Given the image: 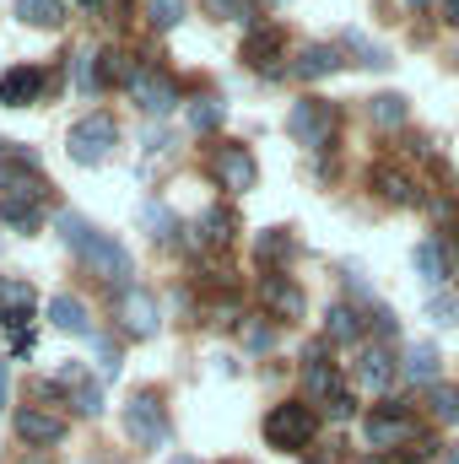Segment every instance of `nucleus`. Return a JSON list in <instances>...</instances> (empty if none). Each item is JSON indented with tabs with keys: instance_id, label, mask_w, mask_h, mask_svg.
Instances as JSON below:
<instances>
[{
	"instance_id": "1",
	"label": "nucleus",
	"mask_w": 459,
	"mask_h": 464,
	"mask_svg": "<svg viewBox=\"0 0 459 464\" xmlns=\"http://www.w3.org/2000/svg\"><path fill=\"white\" fill-rule=\"evenodd\" d=\"M60 237L71 243V254L98 276V281H109V286H130V254H124V243H114L109 232H98L87 217H76V211H60Z\"/></svg>"
},
{
	"instance_id": "2",
	"label": "nucleus",
	"mask_w": 459,
	"mask_h": 464,
	"mask_svg": "<svg viewBox=\"0 0 459 464\" xmlns=\"http://www.w3.org/2000/svg\"><path fill=\"white\" fill-rule=\"evenodd\" d=\"M314 427H319L314 405L287 400V405H276V411L265 416V443H270V449H281V454H298V449H308V443H314Z\"/></svg>"
},
{
	"instance_id": "3",
	"label": "nucleus",
	"mask_w": 459,
	"mask_h": 464,
	"mask_svg": "<svg viewBox=\"0 0 459 464\" xmlns=\"http://www.w3.org/2000/svg\"><path fill=\"white\" fill-rule=\"evenodd\" d=\"M124 432L141 443V449H168V438H173V427H168V411H162V400L157 394H130V405H124Z\"/></svg>"
},
{
	"instance_id": "4",
	"label": "nucleus",
	"mask_w": 459,
	"mask_h": 464,
	"mask_svg": "<svg viewBox=\"0 0 459 464\" xmlns=\"http://www.w3.org/2000/svg\"><path fill=\"white\" fill-rule=\"evenodd\" d=\"M65 146H71V157L76 162H103L109 151L119 146V119L114 114H87V119H76L71 124V135H65Z\"/></svg>"
},
{
	"instance_id": "5",
	"label": "nucleus",
	"mask_w": 459,
	"mask_h": 464,
	"mask_svg": "<svg viewBox=\"0 0 459 464\" xmlns=\"http://www.w3.org/2000/svg\"><path fill=\"white\" fill-rule=\"evenodd\" d=\"M287 135H292L298 146L325 151V146L336 140V103H325V98H303V103L287 114Z\"/></svg>"
},
{
	"instance_id": "6",
	"label": "nucleus",
	"mask_w": 459,
	"mask_h": 464,
	"mask_svg": "<svg viewBox=\"0 0 459 464\" xmlns=\"http://www.w3.org/2000/svg\"><path fill=\"white\" fill-rule=\"evenodd\" d=\"M211 179H217L228 195H249L254 179H259V162H254L249 146H217V151H211Z\"/></svg>"
},
{
	"instance_id": "7",
	"label": "nucleus",
	"mask_w": 459,
	"mask_h": 464,
	"mask_svg": "<svg viewBox=\"0 0 459 464\" xmlns=\"http://www.w3.org/2000/svg\"><path fill=\"white\" fill-rule=\"evenodd\" d=\"M119 324H124V335L151 341V335L162 330V308H157V297H151L146 286H124V292H119Z\"/></svg>"
},
{
	"instance_id": "8",
	"label": "nucleus",
	"mask_w": 459,
	"mask_h": 464,
	"mask_svg": "<svg viewBox=\"0 0 459 464\" xmlns=\"http://www.w3.org/2000/svg\"><path fill=\"white\" fill-rule=\"evenodd\" d=\"M0 200H27V206H49V184L33 162H0Z\"/></svg>"
},
{
	"instance_id": "9",
	"label": "nucleus",
	"mask_w": 459,
	"mask_h": 464,
	"mask_svg": "<svg viewBox=\"0 0 459 464\" xmlns=\"http://www.w3.org/2000/svg\"><path fill=\"white\" fill-rule=\"evenodd\" d=\"M422 432H416V421L405 416V405L395 400V405H384L378 416H367V443L373 449H400V443H416Z\"/></svg>"
},
{
	"instance_id": "10",
	"label": "nucleus",
	"mask_w": 459,
	"mask_h": 464,
	"mask_svg": "<svg viewBox=\"0 0 459 464\" xmlns=\"http://www.w3.org/2000/svg\"><path fill=\"white\" fill-rule=\"evenodd\" d=\"M130 92H135V103L146 109V114H173V103H179V87H173V76L168 71H151V65H141L135 71V82H130Z\"/></svg>"
},
{
	"instance_id": "11",
	"label": "nucleus",
	"mask_w": 459,
	"mask_h": 464,
	"mask_svg": "<svg viewBox=\"0 0 459 464\" xmlns=\"http://www.w3.org/2000/svg\"><path fill=\"white\" fill-rule=\"evenodd\" d=\"M44 87H49V76H44L38 65H11V71L0 76V103H5V109H27V103L44 98Z\"/></svg>"
},
{
	"instance_id": "12",
	"label": "nucleus",
	"mask_w": 459,
	"mask_h": 464,
	"mask_svg": "<svg viewBox=\"0 0 459 464\" xmlns=\"http://www.w3.org/2000/svg\"><path fill=\"white\" fill-rule=\"evenodd\" d=\"M303 383H308V405H330V400L341 394V378H336V367L325 362V346L303 351Z\"/></svg>"
},
{
	"instance_id": "13",
	"label": "nucleus",
	"mask_w": 459,
	"mask_h": 464,
	"mask_svg": "<svg viewBox=\"0 0 459 464\" xmlns=\"http://www.w3.org/2000/svg\"><path fill=\"white\" fill-rule=\"evenodd\" d=\"M259 297H265V308H270L276 319H303V308H308V297H303L287 276H276V270L259 276Z\"/></svg>"
},
{
	"instance_id": "14",
	"label": "nucleus",
	"mask_w": 459,
	"mask_h": 464,
	"mask_svg": "<svg viewBox=\"0 0 459 464\" xmlns=\"http://www.w3.org/2000/svg\"><path fill=\"white\" fill-rule=\"evenodd\" d=\"M16 438L22 443H33V449H49V443H60L65 438V421L60 416H49V411H16Z\"/></svg>"
},
{
	"instance_id": "15",
	"label": "nucleus",
	"mask_w": 459,
	"mask_h": 464,
	"mask_svg": "<svg viewBox=\"0 0 459 464\" xmlns=\"http://www.w3.org/2000/svg\"><path fill=\"white\" fill-rule=\"evenodd\" d=\"M243 60L254 65V71H265V76H281V33L276 27H254L249 38H243Z\"/></svg>"
},
{
	"instance_id": "16",
	"label": "nucleus",
	"mask_w": 459,
	"mask_h": 464,
	"mask_svg": "<svg viewBox=\"0 0 459 464\" xmlns=\"http://www.w3.org/2000/svg\"><path fill=\"white\" fill-rule=\"evenodd\" d=\"M416 276L427 281V286H444L449 281V270H454V259H449V243H438V237H427V243H416Z\"/></svg>"
},
{
	"instance_id": "17",
	"label": "nucleus",
	"mask_w": 459,
	"mask_h": 464,
	"mask_svg": "<svg viewBox=\"0 0 459 464\" xmlns=\"http://www.w3.org/2000/svg\"><path fill=\"white\" fill-rule=\"evenodd\" d=\"M49 319H54L65 335H93V314H87V303H82V297H71V292L49 297Z\"/></svg>"
},
{
	"instance_id": "18",
	"label": "nucleus",
	"mask_w": 459,
	"mask_h": 464,
	"mask_svg": "<svg viewBox=\"0 0 459 464\" xmlns=\"http://www.w3.org/2000/svg\"><path fill=\"white\" fill-rule=\"evenodd\" d=\"M60 383L76 394V416H103V389L76 367V362H65V372H60Z\"/></svg>"
},
{
	"instance_id": "19",
	"label": "nucleus",
	"mask_w": 459,
	"mask_h": 464,
	"mask_svg": "<svg viewBox=\"0 0 459 464\" xmlns=\"http://www.w3.org/2000/svg\"><path fill=\"white\" fill-rule=\"evenodd\" d=\"M341 65H346V60H341V49H336V44H308V49L298 54V65H292V71H298L303 82H319V76H336Z\"/></svg>"
},
{
	"instance_id": "20",
	"label": "nucleus",
	"mask_w": 459,
	"mask_h": 464,
	"mask_svg": "<svg viewBox=\"0 0 459 464\" xmlns=\"http://www.w3.org/2000/svg\"><path fill=\"white\" fill-rule=\"evenodd\" d=\"M373 184H378V195L395 200V206H416V200H422L416 184H411V173H400L395 162H378V168H373Z\"/></svg>"
},
{
	"instance_id": "21",
	"label": "nucleus",
	"mask_w": 459,
	"mask_h": 464,
	"mask_svg": "<svg viewBox=\"0 0 459 464\" xmlns=\"http://www.w3.org/2000/svg\"><path fill=\"white\" fill-rule=\"evenodd\" d=\"M356 378H362L367 389H389V378H395L389 351H384V346H362V351H356Z\"/></svg>"
},
{
	"instance_id": "22",
	"label": "nucleus",
	"mask_w": 459,
	"mask_h": 464,
	"mask_svg": "<svg viewBox=\"0 0 459 464\" xmlns=\"http://www.w3.org/2000/svg\"><path fill=\"white\" fill-rule=\"evenodd\" d=\"M33 308H38V292H33V281L0 276V319H11V314H33Z\"/></svg>"
},
{
	"instance_id": "23",
	"label": "nucleus",
	"mask_w": 459,
	"mask_h": 464,
	"mask_svg": "<svg viewBox=\"0 0 459 464\" xmlns=\"http://www.w3.org/2000/svg\"><path fill=\"white\" fill-rule=\"evenodd\" d=\"M195 232H200V243H211V248H228L232 232H238V217H232L228 206H211V211L195 222Z\"/></svg>"
},
{
	"instance_id": "24",
	"label": "nucleus",
	"mask_w": 459,
	"mask_h": 464,
	"mask_svg": "<svg viewBox=\"0 0 459 464\" xmlns=\"http://www.w3.org/2000/svg\"><path fill=\"white\" fill-rule=\"evenodd\" d=\"M325 341H336V346L362 341V314H356V308H346V303H336V308L325 314Z\"/></svg>"
},
{
	"instance_id": "25",
	"label": "nucleus",
	"mask_w": 459,
	"mask_h": 464,
	"mask_svg": "<svg viewBox=\"0 0 459 464\" xmlns=\"http://www.w3.org/2000/svg\"><path fill=\"white\" fill-rule=\"evenodd\" d=\"M135 71L141 65H130V54L124 49H98V87H114V82H135Z\"/></svg>"
},
{
	"instance_id": "26",
	"label": "nucleus",
	"mask_w": 459,
	"mask_h": 464,
	"mask_svg": "<svg viewBox=\"0 0 459 464\" xmlns=\"http://www.w3.org/2000/svg\"><path fill=\"white\" fill-rule=\"evenodd\" d=\"M438 362H444L438 346H427V341H422V346L405 351V378H411V383H438Z\"/></svg>"
},
{
	"instance_id": "27",
	"label": "nucleus",
	"mask_w": 459,
	"mask_h": 464,
	"mask_svg": "<svg viewBox=\"0 0 459 464\" xmlns=\"http://www.w3.org/2000/svg\"><path fill=\"white\" fill-rule=\"evenodd\" d=\"M16 16L27 27H60L65 22V5L60 0H16Z\"/></svg>"
},
{
	"instance_id": "28",
	"label": "nucleus",
	"mask_w": 459,
	"mask_h": 464,
	"mask_svg": "<svg viewBox=\"0 0 459 464\" xmlns=\"http://www.w3.org/2000/svg\"><path fill=\"white\" fill-rule=\"evenodd\" d=\"M367 119H373L378 130H400V124H405V98H400V92H378V98L367 103Z\"/></svg>"
},
{
	"instance_id": "29",
	"label": "nucleus",
	"mask_w": 459,
	"mask_h": 464,
	"mask_svg": "<svg viewBox=\"0 0 459 464\" xmlns=\"http://www.w3.org/2000/svg\"><path fill=\"white\" fill-rule=\"evenodd\" d=\"M222 119H228V103H222V98H195V103H190V130H195V135L222 130Z\"/></svg>"
},
{
	"instance_id": "30",
	"label": "nucleus",
	"mask_w": 459,
	"mask_h": 464,
	"mask_svg": "<svg viewBox=\"0 0 459 464\" xmlns=\"http://www.w3.org/2000/svg\"><path fill=\"white\" fill-rule=\"evenodd\" d=\"M254 254H259V265H265V270H276L281 259H292V237H287L281 227L259 232V237H254Z\"/></svg>"
},
{
	"instance_id": "31",
	"label": "nucleus",
	"mask_w": 459,
	"mask_h": 464,
	"mask_svg": "<svg viewBox=\"0 0 459 464\" xmlns=\"http://www.w3.org/2000/svg\"><path fill=\"white\" fill-rule=\"evenodd\" d=\"M141 227L151 232V243H168V237L179 232V222H173V211H168L162 200H146V206H141Z\"/></svg>"
},
{
	"instance_id": "32",
	"label": "nucleus",
	"mask_w": 459,
	"mask_h": 464,
	"mask_svg": "<svg viewBox=\"0 0 459 464\" xmlns=\"http://www.w3.org/2000/svg\"><path fill=\"white\" fill-rule=\"evenodd\" d=\"M0 222H11L16 232H38V227H44V206H27V200H0Z\"/></svg>"
},
{
	"instance_id": "33",
	"label": "nucleus",
	"mask_w": 459,
	"mask_h": 464,
	"mask_svg": "<svg viewBox=\"0 0 459 464\" xmlns=\"http://www.w3.org/2000/svg\"><path fill=\"white\" fill-rule=\"evenodd\" d=\"M427 411H433V421H459V383H433V394H427Z\"/></svg>"
},
{
	"instance_id": "34",
	"label": "nucleus",
	"mask_w": 459,
	"mask_h": 464,
	"mask_svg": "<svg viewBox=\"0 0 459 464\" xmlns=\"http://www.w3.org/2000/svg\"><path fill=\"white\" fill-rule=\"evenodd\" d=\"M206 11L222 16V22H243V27L259 22V5H254V0H206Z\"/></svg>"
},
{
	"instance_id": "35",
	"label": "nucleus",
	"mask_w": 459,
	"mask_h": 464,
	"mask_svg": "<svg viewBox=\"0 0 459 464\" xmlns=\"http://www.w3.org/2000/svg\"><path fill=\"white\" fill-rule=\"evenodd\" d=\"M184 11H190L184 0H146V22H151L157 33H168V27H179V22H184Z\"/></svg>"
},
{
	"instance_id": "36",
	"label": "nucleus",
	"mask_w": 459,
	"mask_h": 464,
	"mask_svg": "<svg viewBox=\"0 0 459 464\" xmlns=\"http://www.w3.org/2000/svg\"><path fill=\"white\" fill-rule=\"evenodd\" d=\"M346 49H351V54H362V65H367V71H384V65H389V49L367 44L362 33H346Z\"/></svg>"
},
{
	"instance_id": "37",
	"label": "nucleus",
	"mask_w": 459,
	"mask_h": 464,
	"mask_svg": "<svg viewBox=\"0 0 459 464\" xmlns=\"http://www.w3.org/2000/svg\"><path fill=\"white\" fill-rule=\"evenodd\" d=\"M93 351H98V378H119V367H124V356L109 335H93Z\"/></svg>"
},
{
	"instance_id": "38",
	"label": "nucleus",
	"mask_w": 459,
	"mask_h": 464,
	"mask_svg": "<svg viewBox=\"0 0 459 464\" xmlns=\"http://www.w3.org/2000/svg\"><path fill=\"white\" fill-rule=\"evenodd\" d=\"M71 76H76L82 92H98V54H76L71 60Z\"/></svg>"
},
{
	"instance_id": "39",
	"label": "nucleus",
	"mask_w": 459,
	"mask_h": 464,
	"mask_svg": "<svg viewBox=\"0 0 459 464\" xmlns=\"http://www.w3.org/2000/svg\"><path fill=\"white\" fill-rule=\"evenodd\" d=\"M427 319L449 330V324H459V303H454V297H433V303H427Z\"/></svg>"
},
{
	"instance_id": "40",
	"label": "nucleus",
	"mask_w": 459,
	"mask_h": 464,
	"mask_svg": "<svg viewBox=\"0 0 459 464\" xmlns=\"http://www.w3.org/2000/svg\"><path fill=\"white\" fill-rule=\"evenodd\" d=\"M243 341H249V351H270V346H276L270 324H249V330H243Z\"/></svg>"
},
{
	"instance_id": "41",
	"label": "nucleus",
	"mask_w": 459,
	"mask_h": 464,
	"mask_svg": "<svg viewBox=\"0 0 459 464\" xmlns=\"http://www.w3.org/2000/svg\"><path fill=\"white\" fill-rule=\"evenodd\" d=\"M373 330H378V335L389 341V335H400V319H395L389 308H373Z\"/></svg>"
},
{
	"instance_id": "42",
	"label": "nucleus",
	"mask_w": 459,
	"mask_h": 464,
	"mask_svg": "<svg viewBox=\"0 0 459 464\" xmlns=\"http://www.w3.org/2000/svg\"><path fill=\"white\" fill-rule=\"evenodd\" d=\"M325 411H330V416H336V421H346V416H351V411H356V400H351V394H336V400H330V405H325Z\"/></svg>"
},
{
	"instance_id": "43",
	"label": "nucleus",
	"mask_w": 459,
	"mask_h": 464,
	"mask_svg": "<svg viewBox=\"0 0 459 464\" xmlns=\"http://www.w3.org/2000/svg\"><path fill=\"white\" fill-rule=\"evenodd\" d=\"M173 146V135H162V130H146V151H168Z\"/></svg>"
},
{
	"instance_id": "44",
	"label": "nucleus",
	"mask_w": 459,
	"mask_h": 464,
	"mask_svg": "<svg viewBox=\"0 0 459 464\" xmlns=\"http://www.w3.org/2000/svg\"><path fill=\"white\" fill-rule=\"evenodd\" d=\"M444 22H449V27H459V0H444Z\"/></svg>"
},
{
	"instance_id": "45",
	"label": "nucleus",
	"mask_w": 459,
	"mask_h": 464,
	"mask_svg": "<svg viewBox=\"0 0 459 464\" xmlns=\"http://www.w3.org/2000/svg\"><path fill=\"white\" fill-rule=\"evenodd\" d=\"M5 394H11V372H5V362H0V405H5Z\"/></svg>"
},
{
	"instance_id": "46",
	"label": "nucleus",
	"mask_w": 459,
	"mask_h": 464,
	"mask_svg": "<svg viewBox=\"0 0 459 464\" xmlns=\"http://www.w3.org/2000/svg\"><path fill=\"white\" fill-rule=\"evenodd\" d=\"M444 464H459V449H444Z\"/></svg>"
},
{
	"instance_id": "47",
	"label": "nucleus",
	"mask_w": 459,
	"mask_h": 464,
	"mask_svg": "<svg viewBox=\"0 0 459 464\" xmlns=\"http://www.w3.org/2000/svg\"><path fill=\"white\" fill-rule=\"evenodd\" d=\"M405 5H411V11H427V5H433V0H405Z\"/></svg>"
},
{
	"instance_id": "48",
	"label": "nucleus",
	"mask_w": 459,
	"mask_h": 464,
	"mask_svg": "<svg viewBox=\"0 0 459 464\" xmlns=\"http://www.w3.org/2000/svg\"><path fill=\"white\" fill-rule=\"evenodd\" d=\"M82 5H98V0H82Z\"/></svg>"
}]
</instances>
